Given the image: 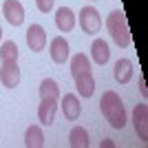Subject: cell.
<instances>
[{
  "mask_svg": "<svg viewBox=\"0 0 148 148\" xmlns=\"http://www.w3.org/2000/svg\"><path fill=\"white\" fill-rule=\"evenodd\" d=\"M99 108L104 113L106 122L111 124L113 128H124L126 126V111H124L122 97L115 91H106L99 99Z\"/></svg>",
  "mask_w": 148,
  "mask_h": 148,
  "instance_id": "cell-1",
  "label": "cell"
},
{
  "mask_svg": "<svg viewBox=\"0 0 148 148\" xmlns=\"http://www.w3.org/2000/svg\"><path fill=\"white\" fill-rule=\"evenodd\" d=\"M106 29H108V33H111V38L115 40L117 47H130L133 38H130V29H128V22H126L124 11L115 9V11L108 13V18H106Z\"/></svg>",
  "mask_w": 148,
  "mask_h": 148,
  "instance_id": "cell-2",
  "label": "cell"
},
{
  "mask_svg": "<svg viewBox=\"0 0 148 148\" xmlns=\"http://www.w3.org/2000/svg\"><path fill=\"white\" fill-rule=\"evenodd\" d=\"M80 27L88 36L99 33V29H102V18H99V11L95 7H84L80 11Z\"/></svg>",
  "mask_w": 148,
  "mask_h": 148,
  "instance_id": "cell-3",
  "label": "cell"
},
{
  "mask_svg": "<svg viewBox=\"0 0 148 148\" xmlns=\"http://www.w3.org/2000/svg\"><path fill=\"white\" fill-rule=\"evenodd\" d=\"M75 80V86H77V93L82 97H91L95 93V77H93V71L91 69H82L77 73H71Z\"/></svg>",
  "mask_w": 148,
  "mask_h": 148,
  "instance_id": "cell-4",
  "label": "cell"
},
{
  "mask_svg": "<svg viewBox=\"0 0 148 148\" xmlns=\"http://www.w3.org/2000/svg\"><path fill=\"white\" fill-rule=\"evenodd\" d=\"M2 13H5L7 22L13 25V27H20L25 22V7H22V2H18V0H5Z\"/></svg>",
  "mask_w": 148,
  "mask_h": 148,
  "instance_id": "cell-5",
  "label": "cell"
},
{
  "mask_svg": "<svg viewBox=\"0 0 148 148\" xmlns=\"http://www.w3.org/2000/svg\"><path fill=\"white\" fill-rule=\"evenodd\" d=\"M0 82L7 88H16L20 84V69L18 62H2L0 66Z\"/></svg>",
  "mask_w": 148,
  "mask_h": 148,
  "instance_id": "cell-6",
  "label": "cell"
},
{
  "mask_svg": "<svg viewBox=\"0 0 148 148\" xmlns=\"http://www.w3.org/2000/svg\"><path fill=\"white\" fill-rule=\"evenodd\" d=\"M133 124H135V130L139 139L146 142L148 139V106L146 104H137L135 111H133Z\"/></svg>",
  "mask_w": 148,
  "mask_h": 148,
  "instance_id": "cell-7",
  "label": "cell"
},
{
  "mask_svg": "<svg viewBox=\"0 0 148 148\" xmlns=\"http://www.w3.org/2000/svg\"><path fill=\"white\" fill-rule=\"evenodd\" d=\"M56 111H58V99L51 97H40V106H38V119L44 126H51L56 119Z\"/></svg>",
  "mask_w": 148,
  "mask_h": 148,
  "instance_id": "cell-8",
  "label": "cell"
},
{
  "mask_svg": "<svg viewBox=\"0 0 148 148\" xmlns=\"http://www.w3.org/2000/svg\"><path fill=\"white\" fill-rule=\"evenodd\" d=\"M27 44H29V49L33 51V53H38V51L44 49V44H47V33H44V29L40 25H31L29 29H27Z\"/></svg>",
  "mask_w": 148,
  "mask_h": 148,
  "instance_id": "cell-9",
  "label": "cell"
},
{
  "mask_svg": "<svg viewBox=\"0 0 148 148\" xmlns=\"http://www.w3.org/2000/svg\"><path fill=\"white\" fill-rule=\"evenodd\" d=\"M49 53H51V60L56 62V64H64V62L69 60V42L62 36L53 38V40H51Z\"/></svg>",
  "mask_w": 148,
  "mask_h": 148,
  "instance_id": "cell-10",
  "label": "cell"
},
{
  "mask_svg": "<svg viewBox=\"0 0 148 148\" xmlns=\"http://www.w3.org/2000/svg\"><path fill=\"white\" fill-rule=\"evenodd\" d=\"M62 113H64V117H66L69 122H75V119L80 117L82 106H80V99L75 97L73 93H66V95L62 97Z\"/></svg>",
  "mask_w": 148,
  "mask_h": 148,
  "instance_id": "cell-11",
  "label": "cell"
},
{
  "mask_svg": "<svg viewBox=\"0 0 148 148\" xmlns=\"http://www.w3.org/2000/svg\"><path fill=\"white\" fill-rule=\"evenodd\" d=\"M56 25L62 33H69V31L75 27V13L69 9V7H60L56 11Z\"/></svg>",
  "mask_w": 148,
  "mask_h": 148,
  "instance_id": "cell-12",
  "label": "cell"
},
{
  "mask_svg": "<svg viewBox=\"0 0 148 148\" xmlns=\"http://www.w3.org/2000/svg\"><path fill=\"white\" fill-rule=\"evenodd\" d=\"M91 56H93V62H95V64H106V62H108L111 51H108V44H106L102 38H97V40L91 44Z\"/></svg>",
  "mask_w": 148,
  "mask_h": 148,
  "instance_id": "cell-13",
  "label": "cell"
},
{
  "mask_svg": "<svg viewBox=\"0 0 148 148\" xmlns=\"http://www.w3.org/2000/svg\"><path fill=\"white\" fill-rule=\"evenodd\" d=\"M130 77H133V62L126 58H119L115 62V80L119 84H126V82H130Z\"/></svg>",
  "mask_w": 148,
  "mask_h": 148,
  "instance_id": "cell-14",
  "label": "cell"
},
{
  "mask_svg": "<svg viewBox=\"0 0 148 148\" xmlns=\"http://www.w3.org/2000/svg\"><path fill=\"white\" fill-rule=\"evenodd\" d=\"M25 146L29 148H42L44 146V133L40 126H29L25 133Z\"/></svg>",
  "mask_w": 148,
  "mask_h": 148,
  "instance_id": "cell-15",
  "label": "cell"
},
{
  "mask_svg": "<svg viewBox=\"0 0 148 148\" xmlns=\"http://www.w3.org/2000/svg\"><path fill=\"white\" fill-rule=\"evenodd\" d=\"M69 144L73 148H86L88 146V133L86 128L82 126H73L71 128V135H69Z\"/></svg>",
  "mask_w": 148,
  "mask_h": 148,
  "instance_id": "cell-16",
  "label": "cell"
},
{
  "mask_svg": "<svg viewBox=\"0 0 148 148\" xmlns=\"http://www.w3.org/2000/svg\"><path fill=\"white\" fill-rule=\"evenodd\" d=\"M0 60L2 62H18V44L13 40H5L0 47Z\"/></svg>",
  "mask_w": 148,
  "mask_h": 148,
  "instance_id": "cell-17",
  "label": "cell"
},
{
  "mask_svg": "<svg viewBox=\"0 0 148 148\" xmlns=\"http://www.w3.org/2000/svg\"><path fill=\"white\" fill-rule=\"evenodd\" d=\"M40 97L60 99V86H58V82H56V80H51V77L42 80V84H40Z\"/></svg>",
  "mask_w": 148,
  "mask_h": 148,
  "instance_id": "cell-18",
  "label": "cell"
},
{
  "mask_svg": "<svg viewBox=\"0 0 148 148\" xmlns=\"http://www.w3.org/2000/svg\"><path fill=\"white\" fill-rule=\"evenodd\" d=\"M53 2H56V0H36V7L42 13H49L51 9H53Z\"/></svg>",
  "mask_w": 148,
  "mask_h": 148,
  "instance_id": "cell-19",
  "label": "cell"
},
{
  "mask_svg": "<svg viewBox=\"0 0 148 148\" xmlns=\"http://www.w3.org/2000/svg\"><path fill=\"white\" fill-rule=\"evenodd\" d=\"M139 91H142V95H144V97L148 95V91H146V82H144V77H139Z\"/></svg>",
  "mask_w": 148,
  "mask_h": 148,
  "instance_id": "cell-20",
  "label": "cell"
},
{
  "mask_svg": "<svg viewBox=\"0 0 148 148\" xmlns=\"http://www.w3.org/2000/svg\"><path fill=\"white\" fill-rule=\"evenodd\" d=\"M99 146H102V148H104V146H113V142H111V139H102V144H99Z\"/></svg>",
  "mask_w": 148,
  "mask_h": 148,
  "instance_id": "cell-21",
  "label": "cell"
},
{
  "mask_svg": "<svg viewBox=\"0 0 148 148\" xmlns=\"http://www.w3.org/2000/svg\"><path fill=\"white\" fill-rule=\"evenodd\" d=\"M0 40H2V27H0Z\"/></svg>",
  "mask_w": 148,
  "mask_h": 148,
  "instance_id": "cell-22",
  "label": "cell"
}]
</instances>
